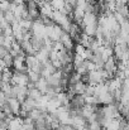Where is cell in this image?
<instances>
[{
  "mask_svg": "<svg viewBox=\"0 0 129 130\" xmlns=\"http://www.w3.org/2000/svg\"><path fill=\"white\" fill-rule=\"evenodd\" d=\"M28 96V87L18 86V85H11V97L18 100L20 104L27 99Z\"/></svg>",
  "mask_w": 129,
  "mask_h": 130,
  "instance_id": "obj_1",
  "label": "cell"
},
{
  "mask_svg": "<svg viewBox=\"0 0 129 130\" xmlns=\"http://www.w3.org/2000/svg\"><path fill=\"white\" fill-rule=\"evenodd\" d=\"M62 32H63V30H62L58 25H56V24L46 27V37H47L51 42H58V41H60V37H61V34H62Z\"/></svg>",
  "mask_w": 129,
  "mask_h": 130,
  "instance_id": "obj_2",
  "label": "cell"
},
{
  "mask_svg": "<svg viewBox=\"0 0 129 130\" xmlns=\"http://www.w3.org/2000/svg\"><path fill=\"white\" fill-rule=\"evenodd\" d=\"M103 70H104V72L108 75L109 80H110V78H113V77L115 76V73H117L118 68H117V61L114 59V57H110V58H108V59L104 62Z\"/></svg>",
  "mask_w": 129,
  "mask_h": 130,
  "instance_id": "obj_3",
  "label": "cell"
},
{
  "mask_svg": "<svg viewBox=\"0 0 129 130\" xmlns=\"http://www.w3.org/2000/svg\"><path fill=\"white\" fill-rule=\"evenodd\" d=\"M28 84H29V80H28V76H27V73L17 72V71H14V72H13V76H11L10 85H18V86L27 87V86H28Z\"/></svg>",
  "mask_w": 129,
  "mask_h": 130,
  "instance_id": "obj_4",
  "label": "cell"
},
{
  "mask_svg": "<svg viewBox=\"0 0 129 130\" xmlns=\"http://www.w3.org/2000/svg\"><path fill=\"white\" fill-rule=\"evenodd\" d=\"M95 97H96V96H95ZM96 99H97V102H99V104H103L104 106H106V105H111V104H115V101H114V96H113V93H111L110 91H108V92H105V93H101V95L97 96Z\"/></svg>",
  "mask_w": 129,
  "mask_h": 130,
  "instance_id": "obj_5",
  "label": "cell"
},
{
  "mask_svg": "<svg viewBox=\"0 0 129 130\" xmlns=\"http://www.w3.org/2000/svg\"><path fill=\"white\" fill-rule=\"evenodd\" d=\"M8 105H9V109H10V112L13 116H19V112H20V102L13 97L8 99Z\"/></svg>",
  "mask_w": 129,
  "mask_h": 130,
  "instance_id": "obj_6",
  "label": "cell"
},
{
  "mask_svg": "<svg viewBox=\"0 0 129 130\" xmlns=\"http://www.w3.org/2000/svg\"><path fill=\"white\" fill-rule=\"evenodd\" d=\"M23 125V119L19 116H13L8 121V128L6 130H19Z\"/></svg>",
  "mask_w": 129,
  "mask_h": 130,
  "instance_id": "obj_7",
  "label": "cell"
},
{
  "mask_svg": "<svg viewBox=\"0 0 129 130\" xmlns=\"http://www.w3.org/2000/svg\"><path fill=\"white\" fill-rule=\"evenodd\" d=\"M90 62H92V63L95 64L96 70H99V68H103L105 61L103 59V57H101V54H100L99 52H94V53H92V57H91V59H90Z\"/></svg>",
  "mask_w": 129,
  "mask_h": 130,
  "instance_id": "obj_8",
  "label": "cell"
},
{
  "mask_svg": "<svg viewBox=\"0 0 129 130\" xmlns=\"http://www.w3.org/2000/svg\"><path fill=\"white\" fill-rule=\"evenodd\" d=\"M49 5H51L52 10L61 11L62 8H63V5H65V1L63 0H52V1H49Z\"/></svg>",
  "mask_w": 129,
  "mask_h": 130,
  "instance_id": "obj_9",
  "label": "cell"
},
{
  "mask_svg": "<svg viewBox=\"0 0 129 130\" xmlns=\"http://www.w3.org/2000/svg\"><path fill=\"white\" fill-rule=\"evenodd\" d=\"M27 76H28V80H29V84H36L42 76L39 75V73H36V72H33V71H27Z\"/></svg>",
  "mask_w": 129,
  "mask_h": 130,
  "instance_id": "obj_10",
  "label": "cell"
},
{
  "mask_svg": "<svg viewBox=\"0 0 129 130\" xmlns=\"http://www.w3.org/2000/svg\"><path fill=\"white\" fill-rule=\"evenodd\" d=\"M86 126H87V129L89 130H101V125L95 120V121H90V123H86Z\"/></svg>",
  "mask_w": 129,
  "mask_h": 130,
  "instance_id": "obj_11",
  "label": "cell"
},
{
  "mask_svg": "<svg viewBox=\"0 0 129 130\" xmlns=\"http://www.w3.org/2000/svg\"><path fill=\"white\" fill-rule=\"evenodd\" d=\"M84 96H85V97H87V96H94V86H92V85H86Z\"/></svg>",
  "mask_w": 129,
  "mask_h": 130,
  "instance_id": "obj_12",
  "label": "cell"
},
{
  "mask_svg": "<svg viewBox=\"0 0 129 130\" xmlns=\"http://www.w3.org/2000/svg\"><path fill=\"white\" fill-rule=\"evenodd\" d=\"M1 19H4V13H3V10L0 9V20H1Z\"/></svg>",
  "mask_w": 129,
  "mask_h": 130,
  "instance_id": "obj_13",
  "label": "cell"
}]
</instances>
